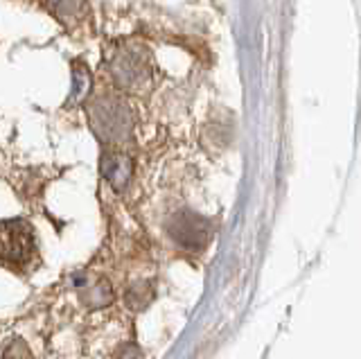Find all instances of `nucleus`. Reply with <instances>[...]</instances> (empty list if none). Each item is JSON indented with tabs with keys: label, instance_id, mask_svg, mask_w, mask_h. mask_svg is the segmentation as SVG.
Listing matches in <instances>:
<instances>
[{
	"label": "nucleus",
	"instance_id": "f257e3e1",
	"mask_svg": "<svg viewBox=\"0 0 361 359\" xmlns=\"http://www.w3.org/2000/svg\"><path fill=\"white\" fill-rule=\"evenodd\" d=\"M37 253L34 231L25 219L0 221V260L7 264L23 267Z\"/></svg>",
	"mask_w": 361,
	"mask_h": 359
}]
</instances>
